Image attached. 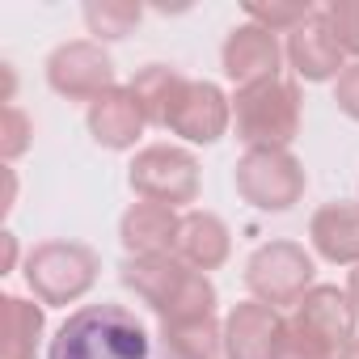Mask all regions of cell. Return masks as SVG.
Returning a JSON list of instances; mask_svg holds the SVG:
<instances>
[{
	"mask_svg": "<svg viewBox=\"0 0 359 359\" xmlns=\"http://www.w3.org/2000/svg\"><path fill=\"white\" fill-rule=\"evenodd\" d=\"M30 135H34V123L22 106H5L0 110V152H5V161H18L26 148H30Z\"/></svg>",
	"mask_w": 359,
	"mask_h": 359,
	"instance_id": "cell-25",
	"label": "cell"
},
{
	"mask_svg": "<svg viewBox=\"0 0 359 359\" xmlns=\"http://www.w3.org/2000/svg\"><path fill=\"white\" fill-rule=\"evenodd\" d=\"M321 22L330 26V34L338 39V47L346 55H359V5H355V0H334V5H321Z\"/></svg>",
	"mask_w": 359,
	"mask_h": 359,
	"instance_id": "cell-24",
	"label": "cell"
},
{
	"mask_svg": "<svg viewBox=\"0 0 359 359\" xmlns=\"http://www.w3.org/2000/svg\"><path fill=\"white\" fill-rule=\"evenodd\" d=\"M233 123V106L220 93V85L212 81H187L182 97H177V110L169 118V131L182 135L191 144H216Z\"/></svg>",
	"mask_w": 359,
	"mask_h": 359,
	"instance_id": "cell-9",
	"label": "cell"
},
{
	"mask_svg": "<svg viewBox=\"0 0 359 359\" xmlns=\"http://www.w3.org/2000/svg\"><path fill=\"white\" fill-rule=\"evenodd\" d=\"M173 254L182 258L191 271H216L229 262L233 254V237H229V224L216 216V212H187L182 216V229H177V245Z\"/></svg>",
	"mask_w": 359,
	"mask_h": 359,
	"instance_id": "cell-14",
	"label": "cell"
},
{
	"mask_svg": "<svg viewBox=\"0 0 359 359\" xmlns=\"http://www.w3.org/2000/svg\"><path fill=\"white\" fill-rule=\"evenodd\" d=\"M283 51H287V60H292V68H296L300 81H338L342 68H346V51L338 47V39L321 22V9L304 26H296L287 34Z\"/></svg>",
	"mask_w": 359,
	"mask_h": 359,
	"instance_id": "cell-12",
	"label": "cell"
},
{
	"mask_svg": "<svg viewBox=\"0 0 359 359\" xmlns=\"http://www.w3.org/2000/svg\"><path fill=\"white\" fill-rule=\"evenodd\" d=\"M148 118L140 110V102L131 97V89H110L106 97H97L89 106V135L110 148V152H127L135 148V140L144 135Z\"/></svg>",
	"mask_w": 359,
	"mask_h": 359,
	"instance_id": "cell-15",
	"label": "cell"
},
{
	"mask_svg": "<svg viewBox=\"0 0 359 359\" xmlns=\"http://www.w3.org/2000/svg\"><path fill=\"white\" fill-rule=\"evenodd\" d=\"M131 191L144 203H161V208H187L199 199V161L187 148L173 144H148L135 152L131 173H127Z\"/></svg>",
	"mask_w": 359,
	"mask_h": 359,
	"instance_id": "cell-4",
	"label": "cell"
},
{
	"mask_svg": "<svg viewBox=\"0 0 359 359\" xmlns=\"http://www.w3.org/2000/svg\"><path fill=\"white\" fill-rule=\"evenodd\" d=\"M338 359H359V338H355V342H351V346H346V351H342Z\"/></svg>",
	"mask_w": 359,
	"mask_h": 359,
	"instance_id": "cell-29",
	"label": "cell"
},
{
	"mask_svg": "<svg viewBox=\"0 0 359 359\" xmlns=\"http://www.w3.org/2000/svg\"><path fill=\"white\" fill-rule=\"evenodd\" d=\"M237 195L258 212H287L300 203L309 177L287 148H250L237 161Z\"/></svg>",
	"mask_w": 359,
	"mask_h": 359,
	"instance_id": "cell-5",
	"label": "cell"
},
{
	"mask_svg": "<svg viewBox=\"0 0 359 359\" xmlns=\"http://www.w3.org/2000/svg\"><path fill=\"white\" fill-rule=\"evenodd\" d=\"M0 317H5V338H0V359H34L39 338H43V304L5 296L0 300Z\"/></svg>",
	"mask_w": 359,
	"mask_h": 359,
	"instance_id": "cell-20",
	"label": "cell"
},
{
	"mask_svg": "<svg viewBox=\"0 0 359 359\" xmlns=\"http://www.w3.org/2000/svg\"><path fill=\"white\" fill-rule=\"evenodd\" d=\"M140 18H144V9L131 5V0H102V5L93 0V5H85V26L93 34V43H102V39H127L140 26Z\"/></svg>",
	"mask_w": 359,
	"mask_h": 359,
	"instance_id": "cell-21",
	"label": "cell"
},
{
	"mask_svg": "<svg viewBox=\"0 0 359 359\" xmlns=\"http://www.w3.org/2000/svg\"><path fill=\"white\" fill-rule=\"evenodd\" d=\"M334 102H338V110H342L346 118H355V123H359V60H355V64H346V68H342V76L334 81Z\"/></svg>",
	"mask_w": 359,
	"mask_h": 359,
	"instance_id": "cell-26",
	"label": "cell"
},
{
	"mask_svg": "<svg viewBox=\"0 0 359 359\" xmlns=\"http://www.w3.org/2000/svg\"><path fill=\"white\" fill-rule=\"evenodd\" d=\"M313 258L296 241H266L250 254L245 262V287L254 300L279 309V304H300L313 292Z\"/></svg>",
	"mask_w": 359,
	"mask_h": 359,
	"instance_id": "cell-6",
	"label": "cell"
},
{
	"mask_svg": "<svg viewBox=\"0 0 359 359\" xmlns=\"http://www.w3.org/2000/svg\"><path fill=\"white\" fill-rule=\"evenodd\" d=\"M300 85L287 76H271L258 81L250 89H237L233 102V127L237 140L250 148H287L300 135Z\"/></svg>",
	"mask_w": 359,
	"mask_h": 359,
	"instance_id": "cell-2",
	"label": "cell"
},
{
	"mask_svg": "<svg viewBox=\"0 0 359 359\" xmlns=\"http://www.w3.org/2000/svg\"><path fill=\"white\" fill-rule=\"evenodd\" d=\"M317 9L313 5H245V18L271 34H292L296 26H304Z\"/></svg>",
	"mask_w": 359,
	"mask_h": 359,
	"instance_id": "cell-23",
	"label": "cell"
},
{
	"mask_svg": "<svg viewBox=\"0 0 359 359\" xmlns=\"http://www.w3.org/2000/svg\"><path fill=\"white\" fill-rule=\"evenodd\" d=\"M279 60H283V47L271 30L262 26H237L229 39H224V76L237 81V89H250L258 81H271L279 76Z\"/></svg>",
	"mask_w": 359,
	"mask_h": 359,
	"instance_id": "cell-10",
	"label": "cell"
},
{
	"mask_svg": "<svg viewBox=\"0 0 359 359\" xmlns=\"http://www.w3.org/2000/svg\"><path fill=\"white\" fill-rule=\"evenodd\" d=\"M313 250L338 266H359V203H325L309 220Z\"/></svg>",
	"mask_w": 359,
	"mask_h": 359,
	"instance_id": "cell-16",
	"label": "cell"
},
{
	"mask_svg": "<svg viewBox=\"0 0 359 359\" xmlns=\"http://www.w3.org/2000/svg\"><path fill=\"white\" fill-rule=\"evenodd\" d=\"M177 229H182V216L173 208H161V203H135L123 224H118V237L127 245V254L135 258H148V254H173L177 245Z\"/></svg>",
	"mask_w": 359,
	"mask_h": 359,
	"instance_id": "cell-17",
	"label": "cell"
},
{
	"mask_svg": "<svg viewBox=\"0 0 359 359\" xmlns=\"http://www.w3.org/2000/svg\"><path fill=\"white\" fill-rule=\"evenodd\" d=\"M287 321L262 300H245L224 317V359H275Z\"/></svg>",
	"mask_w": 359,
	"mask_h": 359,
	"instance_id": "cell-8",
	"label": "cell"
},
{
	"mask_svg": "<svg viewBox=\"0 0 359 359\" xmlns=\"http://www.w3.org/2000/svg\"><path fill=\"white\" fill-rule=\"evenodd\" d=\"M342 351L338 346H330L321 334H313L304 321H287V330H283V342H279V355L275 359H338Z\"/></svg>",
	"mask_w": 359,
	"mask_h": 359,
	"instance_id": "cell-22",
	"label": "cell"
},
{
	"mask_svg": "<svg viewBox=\"0 0 359 359\" xmlns=\"http://www.w3.org/2000/svg\"><path fill=\"white\" fill-rule=\"evenodd\" d=\"M187 279H191V266L177 254H148V258H127L123 262V287L135 292L161 317L169 313V304L177 296H182Z\"/></svg>",
	"mask_w": 359,
	"mask_h": 359,
	"instance_id": "cell-11",
	"label": "cell"
},
{
	"mask_svg": "<svg viewBox=\"0 0 359 359\" xmlns=\"http://www.w3.org/2000/svg\"><path fill=\"white\" fill-rule=\"evenodd\" d=\"M346 296H351V304H355V313H359V266H355L351 279H346Z\"/></svg>",
	"mask_w": 359,
	"mask_h": 359,
	"instance_id": "cell-28",
	"label": "cell"
},
{
	"mask_svg": "<svg viewBox=\"0 0 359 359\" xmlns=\"http://www.w3.org/2000/svg\"><path fill=\"white\" fill-rule=\"evenodd\" d=\"M127 89H131V97L140 102V110H144V118L152 127H169V118L177 110V97L187 89V76L177 68H169V64H148L144 72L131 76Z\"/></svg>",
	"mask_w": 359,
	"mask_h": 359,
	"instance_id": "cell-18",
	"label": "cell"
},
{
	"mask_svg": "<svg viewBox=\"0 0 359 359\" xmlns=\"http://www.w3.org/2000/svg\"><path fill=\"white\" fill-rule=\"evenodd\" d=\"M47 85L68 97V102H97L106 97L114 85V60L102 51V43L93 39H76V43H64L51 51L47 60Z\"/></svg>",
	"mask_w": 359,
	"mask_h": 359,
	"instance_id": "cell-7",
	"label": "cell"
},
{
	"mask_svg": "<svg viewBox=\"0 0 359 359\" xmlns=\"http://www.w3.org/2000/svg\"><path fill=\"white\" fill-rule=\"evenodd\" d=\"M292 317L304 321L313 334H321V338H325L330 346H338V351H346V346L355 342V321H359V313H355L351 296H346L342 287H334V283H313V292L296 304Z\"/></svg>",
	"mask_w": 359,
	"mask_h": 359,
	"instance_id": "cell-13",
	"label": "cell"
},
{
	"mask_svg": "<svg viewBox=\"0 0 359 359\" xmlns=\"http://www.w3.org/2000/svg\"><path fill=\"white\" fill-rule=\"evenodd\" d=\"M161 351L165 359H220L224 325L216 321V313L195 321H161Z\"/></svg>",
	"mask_w": 359,
	"mask_h": 359,
	"instance_id": "cell-19",
	"label": "cell"
},
{
	"mask_svg": "<svg viewBox=\"0 0 359 359\" xmlns=\"http://www.w3.org/2000/svg\"><path fill=\"white\" fill-rule=\"evenodd\" d=\"M0 241H5V271H13V258H18V237H13V233H0Z\"/></svg>",
	"mask_w": 359,
	"mask_h": 359,
	"instance_id": "cell-27",
	"label": "cell"
},
{
	"mask_svg": "<svg viewBox=\"0 0 359 359\" xmlns=\"http://www.w3.org/2000/svg\"><path fill=\"white\" fill-rule=\"evenodd\" d=\"M26 283L43 304H72L97 283V254L81 241H47L26 258Z\"/></svg>",
	"mask_w": 359,
	"mask_h": 359,
	"instance_id": "cell-3",
	"label": "cell"
},
{
	"mask_svg": "<svg viewBox=\"0 0 359 359\" xmlns=\"http://www.w3.org/2000/svg\"><path fill=\"white\" fill-rule=\"evenodd\" d=\"M148 355H152L148 330L123 304L76 309L47 346V359H148Z\"/></svg>",
	"mask_w": 359,
	"mask_h": 359,
	"instance_id": "cell-1",
	"label": "cell"
}]
</instances>
